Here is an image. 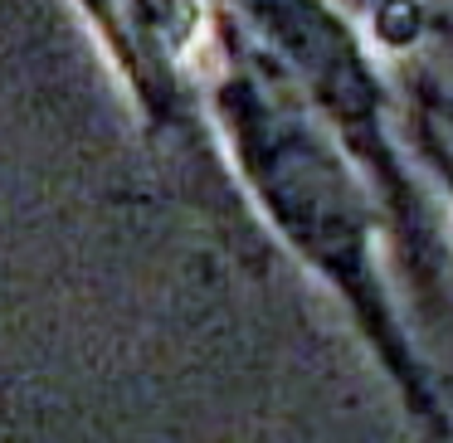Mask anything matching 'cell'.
Masks as SVG:
<instances>
[{"instance_id":"obj_1","label":"cell","mask_w":453,"mask_h":443,"mask_svg":"<svg viewBox=\"0 0 453 443\" xmlns=\"http://www.w3.org/2000/svg\"><path fill=\"white\" fill-rule=\"evenodd\" d=\"M395 64V98H400V137L439 210L443 239L453 254V73L419 59H390Z\"/></svg>"},{"instance_id":"obj_2","label":"cell","mask_w":453,"mask_h":443,"mask_svg":"<svg viewBox=\"0 0 453 443\" xmlns=\"http://www.w3.org/2000/svg\"><path fill=\"white\" fill-rule=\"evenodd\" d=\"M365 34L385 59L453 73V0H365Z\"/></svg>"}]
</instances>
